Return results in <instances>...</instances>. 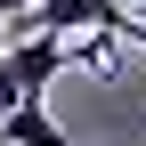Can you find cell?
<instances>
[{
  "label": "cell",
  "instance_id": "cell-1",
  "mask_svg": "<svg viewBox=\"0 0 146 146\" xmlns=\"http://www.w3.org/2000/svg\"><path fill=\"white\" fill-rule=\"evenodd\" d=\"M8 65H16V89H25V98H49V81H57L65 73V33H16L8 41Z\"/></svg>",
  "mask_w": 146,
  "mask_h": 146
},
{
  "label": "cell",
  "instance_id": "cell-2",
  "mask_svg": "<svg viewBox=\"0 0 146 146\" xmlns=\"http://www.w3.org/2000/svg\"><path fill=\"white\" fill-rule=\"evenodd\" d=\"M0 146H73V138L49 122V106H41V98H16L8 114H0Z\"/></svg>",
  "mask_w": 146,
  "mask_h": 146
},
{
  "label": "cell",
  "instance_id": "cell-3",
  "mask_svg": "<svg viewBox=\"0 0 146 146\" xmlns=\"http://www.w3.org/2000/svg\"><path fill=\"white\" fill-rule=\"evenodd\" d=\"M16 98H25V89H16V65H8V49H0V114H8Z\"/></svg>",
  "mask_w": 146,
  "mask_h": 146
}]
</instances>
